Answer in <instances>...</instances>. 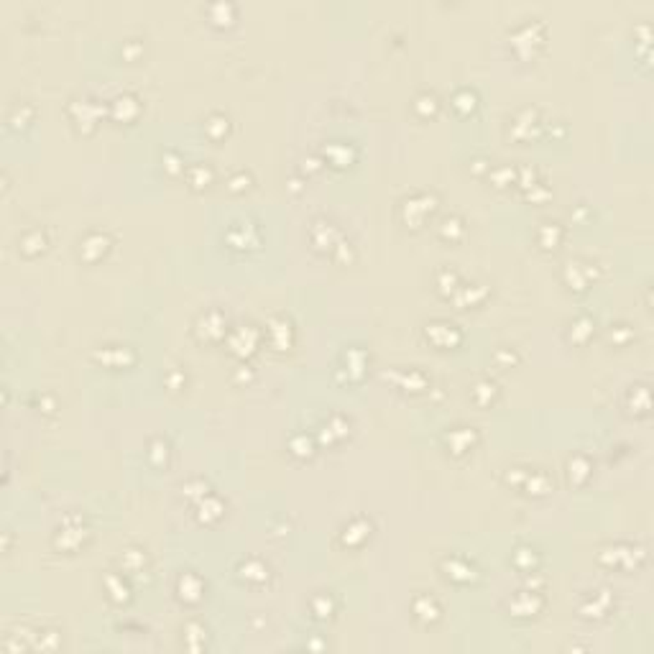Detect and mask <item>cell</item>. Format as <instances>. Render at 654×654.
Masks as SVG:
<instances>
[{
    "mask_svg": "<svg viewBox=\"0 0 654 654\" xmlns=\"http://www.w3.org/2000/svg\"><path fill=\"white\" fill-rule=\"evenodd\" d=\"M414 616L424 624H435L439 618V603L432 596H419L414 600Z\"/></svg>",
    "mask_w": 654,
    "mask_h": 654,
    "instance_id": "6da1fadb",
    "label": "cell"
}]
</instances>
